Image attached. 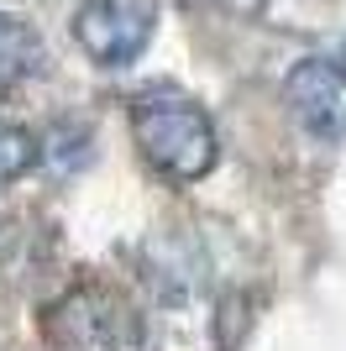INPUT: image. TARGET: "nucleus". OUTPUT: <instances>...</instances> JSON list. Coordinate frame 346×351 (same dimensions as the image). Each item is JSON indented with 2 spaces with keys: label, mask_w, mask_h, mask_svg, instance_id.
<instances>
[{
  "label": "nucleus",
  "mask_w": 346,
  "mask_h": 351,
  "mask_svg": "<svg viewBox=\"0 0 346 351\" xmlns=\"http://www.w3.org/2000/svg\"><path fill=\"white\" fill-rule=\"evenodd\" d=\"M152 27H158L152 0H84L73 11V43L100 69L137 63L147 53V43H152Z\"/></svg>",
  "instance_id": "obj_3"
},
{
  "label": "nucleus",
  "mask_w": 346,
  "mask_h": 351,
  "mask_svg": "<svg viewBox=\"0 0 346 351\" xmlns=\"http://www.w3.org/2000/svg\"><path fill=\"white\" fill-rule=\"evenodd\" d=\"M43 37L27 16H11L0 11V89L11 84H27L32 73H43Z\"/></svg>",
  "instance_id": "obj_5"
},
{
  "label": "nucleus",
  "mask_w": 346,
  "mask_h": 351,
  "mask_svg": "<svg viewBox=\"0 0 346 351\" xmlns=\"http://www.w3.org/2000/svg\"><path fill=\"white\" fill-rule=\"evenodd\" d=\"M284 105L315 142H346V63L304 58L284 79Z\"/></svg>",
  "instance_id": "obj_4"
},
{
  "label": "nucleus",
  "mask_w": 346,
  "mask_h": 351,
  "mask_svg": "<svg viewBox=\"0 0 346 351\" xmlns=\"http://www.w3.org/2000/svg\"><path fill=\"white\" fill-rule=\"evenodd\" d=\"M32 162H37V136H32L27 126L0 121V189H5V184H16Z\"/></svg>",
  "instance_id": "obj_6"
},
{
  "label": "nucleus",
  "mask_w": 346,
  "mask_h": 351,
  "mask_svg": "<svg viewBox=\"0 0 346 351\" xmlns=\"http://www.w3.org/2000/svg\"><path fill=\"white\" fill-rule=\"evenodd\" d=\"M184 5H194V11H216V16H236V21H252V16H262L268 0H184Z\"/></svg>",
  "instance_id": "obj_7"
},
{
  "label": "nucleus",
  "mask_w": 346,
  "mask_h": 351,
  "mask_svg": "<svg viewBox=\"0 0 346 351\" xmlns=\"http://www.w3.org/2000/svg\"><path fill=\"white\" fill-rule=\"evenodd\" d=\"M47 346L53 351H142V315L126 293L105 283H79L47 304Z\"/></svg>",
  "instance_id": "obj_2"
},
{
  "label": "nucleus",
  "mask_w": 346,
  "mask_h": 351,
  "mask_svg": "<svg viewBox=\"0 0 346 351\" xmlns=\"http://www.w3.org/2000/svg\"><path fill=\"white\" fill-rule=\"evenodd\" d=\"M341 63H346V47H341Z\"/></svg>",
  "instance_id": "obj_8"
},
{
  "label": "nucleus",
  "mask_w": 346,
  "mask_h": 351,
  "mask_svg": "<svg viewBox=\"0 0 346 351\" xmlns=\"http://www.w3.org/2000/svg\"><path fill=\"white\" fill-rule=\"evenodd\" d=\"M131 142L147 168L168 184H200L220 158L216 121L173 84H147L131 95Z\"/></svg>",
  "instance_id": "obj_1"
}]
</instances>
